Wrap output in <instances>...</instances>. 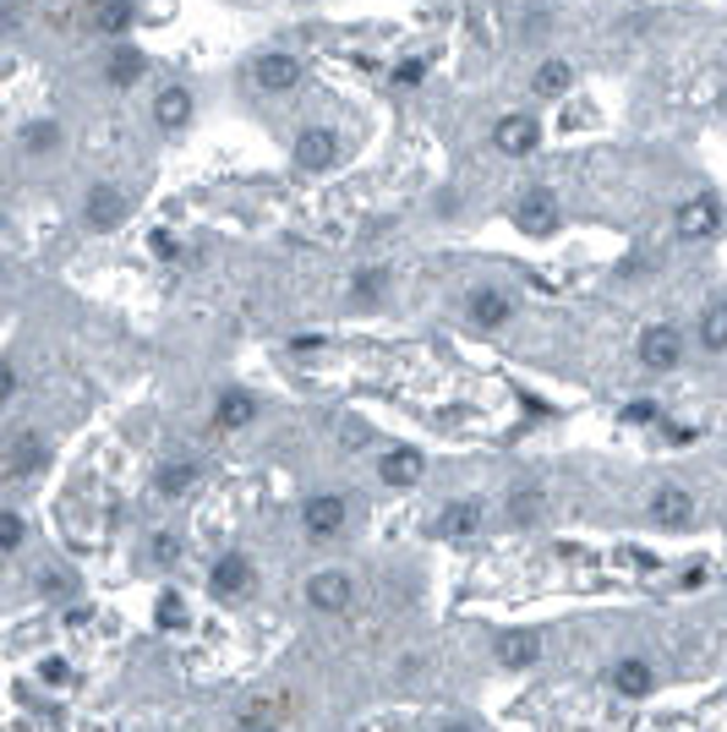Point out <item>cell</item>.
<instances>
[{
  "label": "cell",
  "instance_id": "44dd1931",
  "mask_svg": "<svg viewBox=\"0 0 727 732\" xmlns=\"http://www.w3.org/2000/svg\"><path fill=\"white\" fill-rule=\"evenodd\" d=\"M542 509H547V492H542L536 481H520V487L509 492V525H536Z\"/></svg>",
  "mask_w": 727,
  "mask_h": 732
},
{
  "label": "cell",
  "instance_id": "7c38bea8",
  "mask_svg": "<svg viewBox=\"0 0 727 732\" xmlns=\"http://www.w3.org/2000/svg\"><path fill=\"white\" fill-rule=\"evenodd\" d=\"M246 585H252V563H246L241 552H225V558L214 563V574H208V590H214L219 601L246 596Z\"/></svg>",
  "mask_w": 727,
  "mask_h": 732
},
{
  "label": "cell",
  "instance_id": "5bb4252c",
  "mask_svg": "<svg viewBox=\"0 0 727 732\" xmlns=\"http://www.w3.org/2000/svg\"><path fill=\"white\" fill-rule=\"evenodd\" d=\"M422 471H427L422 449H389V454L378 460V476H384L389 487H416V481H422Z\"/></svg>",
  "mask_w": 727,
  "mask_h": 732
},
{
  "label": "cell",
  "instance_id": "ffe728a7",
  "mask_svg": "<svg viewBox=\"0 0 727 732\" xmlns=\"http://www.w3.org/2000/svg\"><path fill=\"white\" fill-rule=\"evenodd\" d=\"M154 121H159V132H181L192 121V94L186 88H165L154 99Z\"/></svg>",
  "mask_w": 727,
  "mask_h": 732
},
{
  "label": "cell",
  "instance_id": "d6986e66",
  "mask_svg": "<svg viewBox=\"0 0 727 732\" xmlns=\"http://www.w3.org/2000/svg\"><path fill=\"white\" fill-rule=\"evenodd\" d=\"M137 77H143V50L137 45H116L110 61H105V83L110 88H132Z\"/></svg>",
  "mask_w": 727,
  "mask_h": 732
},
{
  "label": "cell",
  "instance_id": "9a60e30c",
  "mask_svg": "<svg viewBox=\"0 0 727 732\" xmlns=\"http://www.w3.org/2000/svg\"><path fill=\"white\" fill-rule=\"evenodd\" d=\"M613 688H618L623 699H645V694L656 688V672H651V661H645V656H623V661L613 667Z\"/></svg>",
  "mask_w": 727,
  "mask_h": 732
},
{
  "label": "cell",
  "instance_id": "1f68e13d",
  "mask_svg": "<svg viewBox=\"0 0 727 732\" xmlns=\"http://www.w3.org/2000/svg\"><path fill=\"white\" fill-rule=\"evenodd\" d=\"M181 558V541H175V530H159L154 536V563H175Z\"/></svg>",
  "mask_w": 727,
  "mask_h": 732
},
{
  "label": "cell",
  "instance_id": "30bf717a",
  "mask_svg": "<svg viewBox=\"0 0 727 732\" xmlns=\"http://www.w3.org/2000/svg\"><path fill=\"white\" fill-rule=\"evenodd\" d=\"M137 23V0H94V12H88V28L99 39H126Z\"/></svg>",
  "mask_w": 727,
  "mask_h": 732
},
{
  "label": "cell",
  "instance_id": "d6a6232c",
  "mask_svg": "<svg viewBox=\"0 0 727 732\" xmlns=\"http://www.w3.org/2000/svg\"><path fill=\"white\" fill-rule=\"evenodd\" d=\"M422 77H427V66H422V61H416V56H411V61H400V66H395V83H400V88H416V83H422Z\"/></svg>",
  "mask_w": 727,
  "mask_h": 732
},
{
  "label": "cell",
  "instance_id": "836d02e7",
  "mask_svg": "<svg viewBox=\"0 0 727 732\" xmlns=\"http://www.w3.org/2000/svg\"><path fill=\"white\" fill-rule=\"evenodd\" d=\"M623 422H662V411H656V400H634L623 411Z\"/></svg>",
  "mask_w": 727,
  "mask_h": 732
},
{
  "label": "cell",
  "instance_id": "8d00e7d4",
  "mask_svg": "<svg viewBox=\"0 0 727 732\" xmlns=\"http://www.w3.org/2000/svg\"><path fill=\"white\" fill-rule=\"evenodd\" d=\"M317 344H323L317 333H301V339H290V350H301V355H306V350H317Z\"/></svg>",
  "mask_w": 727,
  "mask_h": 732
},
{
  "label": "cell",
  "instance_id": "8992f818",
  "mask_svg": "<svg viewBox=\"0 0 727 732\" xmlns=\"http://www.w3.org/2000/svg\"><path fill=\"white\" fill-rule=\"evenodd\" d=\"M252 83H257L263 94H290V88H301V61L284 56V50L257 56V61H252Z\"/></svg>",
  "mask_w": 727,
  "mask_h": 732
},
{
  "label": "cell",
  "instance_id": "3957f363",
  "mask_svg": "<svg viewBox=\"0 0 727 732\" xmlns=\"http://www.w3.org/2000/svg\"><path fill=\"white\" fill-rule=\"evenodd\" d=\"M683 361V339L673 322H656L640 333V366H651V373H673V366Z\"/></svg>",
  "mask_w": 727,
  "mask_h": 732
},
{
  "label": "cell",
  "instance_id": "5b68a950",
  "mask_svg": "<svg viewBox=\"0 0 727 732\" xmlns=\"http://www.w3.org/2000/svg\"><path fill=\"white\" fill-rule=\"evenodd\" d=\"M514 224H520L525 235H553V230H558V197H553L547 186H531V192L514 203Z\"/></svg>",
  "mask_w": 727,
  "mask_h": 732
},
{
  "label": "cell",
  "instance_id": "277c9868",
  "mask_svg": "<svg viewBox=\"0 0 727 732\" xmlns=\"http://www.w3.org/2000/svg\"><path fill=\"white\" fill-rule=\"evenodd\" d=\"M290 154H295V164L306 175H317V170H328L339 159V137H334V126H301V137H295Z\"/></svg>",
  "mask_w": 727,
  "mask_h": 732
},
{
  "label": "cell",
  "instance_id": "f546056e",
  "mask_svg": "<svg viewBox=\"0 0 727 732\" xmlns=\"http://www.w3.org/2000/svg\"><path fill=\"white\" fill-rule=\"evenodd\" d=\"M72 585H77V580H72L66 569H45V574H39V596H72Z\"/></svg>",
  "mask_w": 727,
  "mask_h": 732
},
{
  "label": "cell",
  "instance_id": "83f0119b",
  "mask_svg": "<svg viewBox=\"0 0 727 732\" xmlns=\"http://www.w3.org/2000/svg\"><path fill=\"white\" fill-rule=\"evenodd\" d=\"M23 536H28V520H23L17 509H7V514H0V552H7V558H17Z\"/></svg>",
  "mask_w": 727,
  "mask_h": 732
},
{
  "label": "cell",
  "instance_id": "f1b7e54d",
  "mask_svg": "<svg viewBox=\"0 0 727 732\" xmlns=\"http://www.w3.org/2000/svg\"><path fill=\"white\" fill-rule=\"evenodd\" d=\"M154 623H159V629H186V601H181L175 590H165L159 607H154Z\"/></svg>",
  "mask_w": 727,
  "mask_h": 732
},
{
  "label": "cell",
  "instance_id": "6da1fadb",
  "mask_svg": "<svg viewBox=\"0 0 727 732\" xmlns=\"http://www.w3.org/2000/svg\"><path fill=\"white\" fill-rule=\"evenodd\" d=\"M121 219H126V197H121L110 181L88 186V197H83V224H88L94 235H110V230H121Z\"/></svg>",
  "mask_w": 727,
  "mask_h": 732
},
{
  "label": "cell",
  "instance_id": "8fae6325",
  "mask_svg": "<svg viewBox=\"0 0 727 732\" xmlns=\"http://www.w3.org/2000/svg\"><path fill=\"white\" fill-rule=\"evenodd\" d=\"M350 574H339V569H323V574H312L306 580V601L317 607V612H344L350 607Z\"/></svg>",
  "mask_w": 727,
  "mask_h": 732
},
{
  "label": "cell",
  "instance_id": "2e32d148",
  "mask_svg": "<svg viewBox=\"0 0 727 732\" xmlns=\"http://www.w3.org/2000/svg\"><path fill=\"white\" fill-rule=\"evenodd\" d=\"M465 306H471V322H476V328H504V322L514 317V301H509L504 290H471Z\"/></svg>",
  "mask_w": 727,
  "mask_h": 732
},
{
  "label": "cell",
  "instance_id": "f35d334b",
  "mask_svg": "<svg viewBox=\"0 0 727 732\" xmlns=\"http://www.w3.org/2000/svg\"><path fill=\"white\" fill-rule=\"evenodd\" d=\"M438 732H476V727H465V721H449V727H438Z\"/></svg>",
  "mask_w": 727,
  "mask_h": 732
},
{
  "label": "cell",
  "instance_id": "4fadbf2b",
  "mask_svg": "<svg viewBox=\"0 0 727 732\" xmlns=\"http://www.w3.org/2000/svg\"><path fill=\"white\" fill-rule=\"evenodd\" d=\"M716 224H722V203H716V197H694V203L678 208V235H683V241H700V235H711Z\"/></svg>",
  "mask_w": 727,
  "mask_h": 732
},
{
  "label": "cell",
  "instance_id": "4dcf8cb0",
  "mask_svg": "<svg viewBox=\"0 0 727 732\" xmlns=\"http://www.w3.org/2000/svg\"><path fill=\"white\" fill-rule=\"evenodd\" d=\"M23 394V373H17V361L7 355V361H0V400H17Z\"/></svg>",
  "mask_w": 727,
  "mask_h": 732
},
{
  "label": "cell",
  "instance_id": "484cf974",
  "mask_svg": "<svg viewBox=\"0 0 727 732\" xmlns=\"http://www.w3.org/2000/svg\"><path fill=\"white\" fill-rule=\"evenodd\" d=\"M384 284H389V268H361V273L350 279V301H355V306H378Z\"/></svg>",
  "mask_w": 727,
  "mask_h": 732
},
{
  "label": "cell",
  "instance_id": "9c48e42d",
  "mask_svg": "<svg viewBox=\"0 0 727 732\" xmlns=\"http://www.w3.org/2000/svg\"><path fill=\"white\" fill-rule=\"evenodd\" d=\"M45 460H50V449H45V438H39V432H17V438L7 443V476H12V481L39 476V471H45Z\"/></svg>",
  "mask_w": 727,
  "mask_h": 732
},
{
  "label": "cell",
  "instance_id": "d4e9b609",
  "mask_svg": "<svg viewBox=\"0 0 727 732\" xmlns=\"http://www.w3.org/2000/svg\"><path fill=\"white\" fill-rule=\"evenodd\" d=\"M569 83H574L569 61H542V66H536V77H531V88H536L542 99H558V94H569Z\"/></svg>",
  "mask_w": 727,
  "mask_h": 732
},
{
  "label": "cell",
  "instance_id": "7a4b0ae2",
  "mask_svg": "<svg viewBox=\"0 0 727 732\" xmlns=\"http://www.w3.org/2000/svg\"><path fill=\"white\" fill-rule=\"evenodd\" d=\"M344 520H350V509H344V498H334V492H317V498L301 503V525H306V536H317V541H334V536L344 530Z\"/></svg>",
  "mask_w": 727,
  "mask_h": 732
},
{
  "label": "cell",
  "instance_id": "ba28073f",
  "mask_svg": "<svg viewBox=\"0 0 727 732\" xmlns=\"http://www.w3.org/2000/svg\"><path fill=\"white\" fill-rule=\"evenodd\" d=\"M536 143H542V126H536L531 115H504V121L493 126V148H498V154H509V159L536 154Z\"/></svg>",
  "mask_w": 727,
  "mask_h": 732
},
{
  "label": "cell",
  "instance_id": "52a82bcc",
  "mask_svg": "<svg viewBox=\"0 0 727 732\" xmlns=\"http://www.w3.org/2000/svg\"><path fill=\"white\" fill-rule=\"evenodd\" d=\"M651 520H656L662 530H689V525H694V498H689L678 481H667V487L651 492Z\"/></svg>",
  "mask_w": 727,
  "mask_h": 732
},
{
  "label": "cell",
  "instance_id": "74e56055",
  "mask_svg": "<svg viewBox=\"0 0 727 732\" xmlns=\"http://www.w3.org/2000/svg\"><path fill=\"white\" fill-rule=\"evenodd\" d=\"M683 585H705V563H689L683 569Z\"/></svg>",
  "mask_w": 727,
  "mask_h": 732
},
{
  "label": "cell",
  "instance_id": "e575fe53",
  "mask_svg": "<svg viewBox=\"0 0 727 732\" xmlns=\"http://www.w3.org/2000/svg\"><path fill=\"white\" fill-rule=\"evenodd\" d=\"M39 678H45V683H66V678H72V667H66L61 656H50V661H39Z\"/></svg>",
  "mask_w": 727,
  "mask_h": 732
},
{
  "label": "cell",
  "instance_id": "ac0fdd59",
  "mask_svg": "<svg viewBox=\"0 0 727 732\" xmlns=\"http://www.w3.org/2000/svg\"><path fill=\"white\" fill-rule=\"evenodd\" d=\"M493 650H498V661H504V667H531V661L542 656V639H536L531 629H504Z\"/></svg>",
  "mask_w": 727,
  "mask_h": 732
},
{
  "label": "cell",
  "instance_id": "cb8c5ba5",
  "mask_svg": "<svg viewBox=\"0 0 727 732\" xmlns=\"http://www.w3.org/2000/svg\"><path fill=\"white\" fill-rule=\"evenodd\" d=\"M700 350H727V301H711L700 306Z\"/></svg>",
  "mask_w": 727,
  "mask_h": 732
},
{
  "label": "cell",
  "instance_id": "7402d4cb",
  "mask_svg": "<svg viewBox=\"0 0 727 732\" xmlns=\"http://www.w3.org/2000/svg\"><path fill=\"white\" fill-rule=\"evenodd\" d=\"M252 416H257V400L241 394V389H225L219 405H214V422H219V427H246Z\"/></svg>",
  "mask_w": 727,
  "mask_h": 732
},
{
  "label": "cell",
  "instance_id": "603a6c76",
  "mask_svg": "<svg viewBox=\"0 0 727 732\" xmlns=\"http://www.w3.org/2000/svg\"><path fill=\"white\" fill-rule=\"evenodd\" d=\"M192 481H197V465L192 460H175V465H159L154 471V492L159 498H181V492H192Z\"/></svg>",
  "mask_w": 727,
  "mask_h": 732
},
{
  "label": "cell",
  "instance_id": "e0dca14e",
  "mask_svg": "<svg viewBox=\"0 0 727 732\" xmlns=\"http://www.w3.org/2000/svg\"><path fill=\"white\" fill-rule=\"evenodd\" d=\"M438 536H449V541H465V536H476L482 530V509L471 503V498H455L444 514H438V525H433Z\"/></svg>",
  "mask_w": 727,
  "mask_h": 732
},
{
  "label": "cell",
  "instance_id": "4316f807",
  "mask_svg": "<svg viewBox=\"0 0 727 732\" xmlns=\"http://www.w3.org/2000/svg\"><path fill=\"white\" fill-rule=\"evenodd\" d=\"M56 148H61V126H56V121H34V126L23 132V154L39 159V154H56Z\"/></svg>",
  "mask_w": 727,
  "mask_h": 732
},
{
  "label": "cell",
  "instance_id": "d590c367",
  "mask_svg": "<svg viewBox=\"0 0 727 732\" xmlns=\"http://www.w3.org/2000/svg\"><path fill=\"white\" fill-rule=\"evenodd\" d=\"M154 252H159V257H175L181 246H175V235H170V230H154Z\"/></svg>",
  "mask_w": 727,
  "mask_h": 732
}]
</instances>
